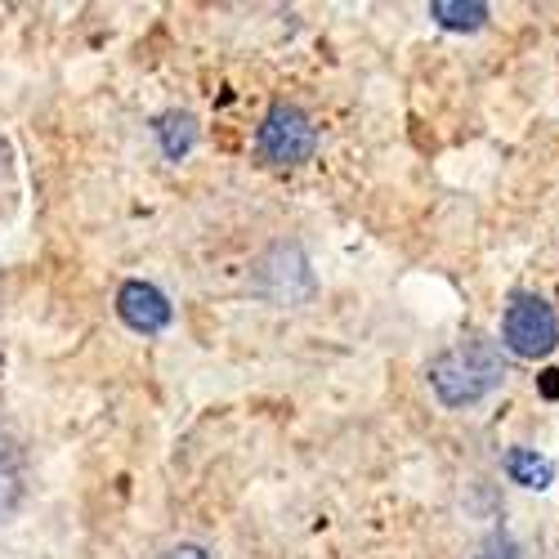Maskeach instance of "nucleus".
<instances>
[{
  "label": "nucleus",
  "instance_id": "nucleus-1",
  "mask_svg": "<svg viewBox=\"0 0 559 559\" xmlns=\"http://www.w3.org/2000/svg\"><path fill=\"white\" fill-rule=\"evenodd\" d=\"M426 381H430V390H435V399L443 407H452V412L456 407H475V403H484L488 394L501 390L506 358L488 336H471V341H456L452 349H443L430 362Z\"/></svg>",
  "mask_w": 559,
  "mask_h": 559
},
{
  "label": "nucleus",
  "instance_id": "nucleus-2",
  "mask_svg": "<svg viewBox=\"0 0 559 559\" xmlns=\"http://www.w3.org/2000/svg\"><path fill=\"white\" fill-rule=\"evenodd\" d=\"M501 341L515 358L537 362V358L555 354V345H559V318L542 296L520 292V296H510V305L501 313Z\"/></svg>",
  "mask_w": 559,
  "mask_h": 559
},
{
  "label": "nucleus",
  "instance_id": "nucleus-3",
  "mask_svg": "<svg viewBox=\"0 0 559 559\" xmlns=\"http://www.w3.org/2000/svg\"><path fill=\"white\" fill-rule=\"evenodd\" d=\"M255 148L269 166H305L318 153V126L305 108L277 104L255 130Z\"/></svg>",
  "mask_w": 559,
  "mask_h": 559
},
{
  "label": "nucleus",
  "instance_id": "nucleus-4",
  "mask_svg": "<svg viewBox=\"0 0 559 559\" xmlns=\"http://www.w3.org/2000/svg\"><path fill=\"white\" fill-rule=\"evenodd\" d=\"M255 292L269 296L273 305H296L313 292V273L300 247L277 242L260 264H255Z\"/></svg>",
  "mask_w": 559,
  "mask_h": 559
},
{
  "label": "nucleus",
  "instance_id": "nucleus-5",
  "mask_svg": "<svg viewBox=\"0 0 559 559\" xmlns=\"http://www.w3.org/2000/svg\"><path fill=\"white\" fill-rule=\"evenodd\" d=\"M117 313H121V322L130 332H139V336H157V332H166L170 328V300H166V292L162 287H153V283H144V277H130V283H121V292H117Z\"/></svg>",
  "mask_w": 559,
  "mask_h": 559
},
{
  "label": "nucleus",
  "instance_id": "nucleus-6",
  "mask_svg": "<svg viewBox=\"0 0 559 559\" xmlns=\"http://www.w3.org/2000/svg\"><path fill=\"white\" fill-rule=\"evenodd\" d=\"M23 492H27V461L14 439L0 435V524L23 506Z\"/></svg>",
  "mask_w": 559,
  "mask_h": 559
},
{
  "label": "nucleus",
  "instance_id": "nucleus-7",
  "mask_svg": "<svg viewBox=\"0 0 559 559\" xmlns=\"http://www.w3.org/2000/svg\"><path fill=\"white\" fill-rule=\"evenodd\" d=\"M506 475H510V484H520V488H550L555 484V461L550 456H542L537 448H510L506 452Z\"/></svg>",
  "mask_w": 559,
  "mask_h": 559
},
{
  "label": "nucleus",
  "instance_id": "nucleus-8",
  "mask_svg": "<svg viewBox=\"0 0 559 559\" xmlns=\"http://www.w3.org/2000/svg\"><path fill=\"white\" fill-rule=\"evenodd\" d=\"M157 139H162V153L170 157V162H179V157H189L193 153V144H198V121L189 117V112H166V117H157Z\"/></svg>",
  "mask_w": 559,
  "mask_h": 559
},
{
  "label": "nucleus",
  "instance_id": "nucleus-9",
  "mask_svg": "<svg viewBox=\"0 0 559 559\" xmlns=\"http://www.w3.org/2000/svg\"><path fill=\"white\" fill-rule=\"evenodd\" d=\"M430 19L448 32H479L488 23V5H479V0H471V5H461V0H435Z\"/></svg>",
  "mask_w": 559,
  "mask_h": 559
},
{
  "label": "nucleus",
  "instance_id": "nucleus-10",
  "mask_svg": "<svg viewBox=\"0 0 559 559\" xmlns=\"http://www.w3.org/2000/svg\"><path fill=\"white\" fill-rule=\"evenodd\" d=\"M162 559H211L202 546H193V542H183V546H170Z\"/></svg>",
  "mask_w": 559,
  "mask_h": 559
}]
</instances>
